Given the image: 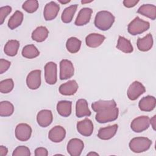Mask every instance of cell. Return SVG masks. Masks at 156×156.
Segmentation results:
<instances>
[{"label":"cell","mask_w":156,"mask_h":156,"mask_svg":"<svg viewBox=\"0 0 156 156\" xmlns=\"http://www.w3.org/2000/svg\"><path fill=\"white\" fill-rule=\"evenodd\" d=\"M152 144V141L146 137H135L129 142L130 149L135 153H141L147 151Z\"/></svg>","instance_id":"7a4b0ae2"},{"label":"cell","mask_w":156,"mask_h":156,"mask_svg":"<svg viewBox=\"0 0 156 156\" xmlns=\"http://www.w3.org/2000/svg\"><path fill=\"white\" fill-rule=\"evenodd\" d=\"M8 149L6 147L4 146H0V155L1 156H5L7 154Z\"/></svg>","instance_id":"60d3db41"},{"label":"cell","mask_w":156,"mask_h":156,"mask_svg":"<svg viewBox=\"0 0 156 156\" xmlns=\"http://www.w3.org/2000/svg\"><path fill=\"white\" fill-rule=\"evenodd\" d=\"M76 115L77 118L90 116L91 115V112L88 108L87 100L80 99L77 101L76 105Z\"/></svg>","instance_id":"44dd1931"},{"label":"cell","mask_w":156,"mask_h":156,"mask_svg":"<svg viewBox=\"0 0 156 156\" xmlns=\"http://www.w3.org/2000/svg\"><path fill=\"white\" fill-rule=\"evenodd\" d=\"M78 132L84 136H90L93 132V122L88 118H85L77 123Z\"/></svg>","instance_id":"4fadbf2b"},{"label":"cell","mask_w":156,"mask_h":156,"mask_svg":"<svg viewBox=\"0 0 156 156\" xmlns=\"http://www.w3.org/2000/svg\"><path fill=\"white\" fill-rule=\"evenodd\" d=\"M155 121H156V116L154 115L151 119H150V124H151V126L153 128V129L155 130Z\"/></svg>","instance_id":"b9f144b4"},{"label":"cell","mask_w":156,"mask_h":156,"mask_svg":"<svg viewBox=\"0 0 156 156\" xmlns=\"http://www.w3.org/2000/svg\"><path fill=\"white\" fill-rule=\"evenodd\" d=\"M12 12V7L9 5L3 6L0 8V24H2L6 17Z\"/></svg>","instance_id":"8d00e7d4"},{"label":"cell","mask_w":156,"mask_h":156,"mask_svg":"<svg viewBox=\"0 0 156 156\" xmlns=\"http://www.w3.org/2000/svg\"><path fill=\"white\" fill-rule=\"evenodd\" d=\"M49 31L44 26H39L37 27L32 32V39L37 42H43L48 37Z\"/></svg>","instance_id":"484cf974"},{"label":"cell","mask_w":156,"mask_h":156,"mask_svg":"<svg viewBox=\"0 0 156 156\" xmlns=\"http://www.w3.org/2000/svg\"><path fill=\"white\" fill-rule=\"evenodd\" d=\"M26 84L31 90L38 89L41 85V70L36 69L30 72L26 78Z\"/></svg>","instance_id":"8fae6325"},{"label":"cell","mask_w":156,"mask_h":156,"mask_svg":"<svg viewBox=\"0 0 156 156\" xmlns=\"http://www.w3.org/2000/svg\"><path fill=\"white\" fill-rule=\"evenodd\" d=\"M52 113L49 110H42L37 113V121L38 125L42 127L49 126L52 123Z\"/></svg>","instance_id":"5bb4252c"},{"label":"cell","mask_w":156,"mask_h":156,"mask_svg":"<svg viewBox=\"0 0 156 156\" xmlns=\"http://www.w3.org/2000/svg\"><path fill=\"white\" fill-rule=\"evenodd\" d=\"M138 2L139 1L136 0H124L123 1V4L126 7L131 8L135 6Z\"/></svg>","instance_id":"ab89813d"},{"label":"cell","mask_w":156,"mask_h":156,"mask_svg":"<svg viewBox=\"0 0 156 156\" xmlns=\"http://www.w3.org/2000/svg\"><path fill=\"white\" fill-rule=\"evenodd\" d=\"M118 124H113L112 126H109L105 127L100 128L98 136L99 138L103 140H108L113 138L116 134L118 130Z\"/></svg>","instance_id":"d6986e66"},{"label":"cell","mask_w":156,"mask_h":156,"mask_svg":"<svg viewBox=\"0 0 156 156\" xmlns=\"http://www.w3.org/2000/svg\"><path fill=\"white\" fill-rule=\"evenodd\" d=\"M98 155L99 154L98 153L96 152H90L87 154V155Z\"/></svg>","instance_id":"ee69618b"},{"label":"cell","mask_w":156,"mask_h":156,"mask_svg":"<svg viewBox=\"0 0 156 156\" xmlns=\"http://www.w3.org/2000/svg\"><path fill=\"white\" fill-rule=\"evenodd\" d=\"M66 136L65 129L60 126H56L52 127L49 132L48 138L49 139L54 143H60L64 140Z\"/></svg>","instance_id":"9a60e30c"},{"label":"cell","mask_w":156,"mask_h":156,"mask_svg":"<svg viewBox=\"0 0 156 156\" xmlns=\"http://www.w3.org/2000/svg\"><path fill=\"white\" fill-rule=\"evenodd\" d=\"M116 48L126 54L131 53L133 51V48L130 40L122 36H119Z\"/></svg>","instance_id":"83f0119b"},{"label":"cell","mask_w":156,"mask_h":156,"mask_svg":"<svg viewBox=\"0 0 156 156\" xmlns=\"http://www.w3.org/2000/svg\"><path fill=\"white\" fill-rule=\"evenodd\" d=\"M71 101H60L57 104V111L60 116L68 117L71 113Z\"/></svg>","instance_id":"d4e9b609"},{"label":"cell","mask_w":156,"mask_h":156,"mask_svg":"<svg viewBox=\"0 0 156 156\" xmlns=\"http://www.w3.org/2000/svg\"><path fill=\"white\" fill-rule=\"evenodd\" d=\"M150 125V118L147 116H141L135 118L130 124L131 129L136 132L140 133L147 129Z\"/></svg>","instance_id":"5b68a950"},{"label":"cell","mask_w":156,"mask_h":156,"mask_svg":"<svg viewBox=\"0 0 156 156\" xmlns=\"http://www.w3.org/2000/svg\"><path fill=\"white\" fill-rule=\"evenodd\" d=\"M14 82L12 79H7L1 81L0 91L2 93H9L13 88Z\"/></svg>","instance_id":"e575fe53"},{"label":"cell","mask_w":156,"mask_h":156,"mask_svg":"<svg viewBox=\"0 0 156 156\" xmlns=\"http://www.w3.org/2000/svg\"><path fill=\"white\" fill-rule=\"evenodd\" d=\"M137 13L149 18L152 20H155L156 18V7L155 5L150 4H143L139 7Z\"/></svg>","instance_id":"cb8c5ba5"},{"label":"cell","mask_w":156,"mask_h":156,"mask_svg":"<svg viewBox=\"0 0 156 156\" xmlns=\"http://www.w3.org/2000/svg\"><path fill=\"white\" fill-rule=\"evenodd\" d=\"M81 41L76 37H71L68 38L66 43V47L68 52L72 54L77 52L81 46Z\"/></svg>","instance_id":"1f68e13d"},{"label":"cell","mask_w":156,"mask_h":156,"mask_svg":"<svg viewBox=\"0 0 156 156\" xmlns=\"http://www.w3.org/2000/svg\"><path fill=\"white\" fill-rule=\"evenodd\" d=\"M116 107V103L115 100H108V101H104V100H99L93 102L91 104V108L93 111L96 112H99L100 111L113 108Z\"/></svg>","instance_id":"603a6c76"},{"label":"cell","mask_w":156,"mask_h":156,"mask_svg":"<svg viewBox=\"0 0 156 156\" xmlns=\"http://www.w3.org/2000/svg\"><path fill=\"white\" fill-rule=\"evenodd\" d=\"M19 47L20 42L18 40H10L5 44L4 51L8 56L13 57L17 54Z\"/></svg>","instance_id":"4316f807"},{"label":"cell","mask_w":156,"mask_h":156,"mask_svg":"<svg viewBox=\"0 0 156 156\" xmlns=\"http://www.w3.org/2000/svg\"><path fill=\"white\" fill-rule=\"evenodd\" d=\"M93 10L88 7L82 8L79 12L74 22L75 25L82 26L87 24L90 20Z\"/></svg>","instance_id":"e0dca14e"},{"label":"cell","mask_w":156,"mask_h":156,"mask_svg":"<svg viewBox=\"0 0 156 156\" xmlns=\"http://www.w3.org/2000/svg\"><path fill=\"white\" fill-rule=\"evenodd\" d=\"M32 134L31 127L26 123H20L15 128V136L21 141H26L30 138Z\"/></svg>","instance_id":"9c48e42d"},{"label":"cell","mask_w":156,"mask_h":156,"mask_svg":"<svg viewBox=\"0 0 156 156\" xmlns=\"http://www.w3.org/2000/svg\"><path fill=\"white\" fill-rule=\"evenodd\" d=\"M58 2H60V3H62V4H67V3H68V2H70V1H60V0H59V1H58Z\"/></svg>","instance_id":"7bdbcfd3"},{"label":"cell","mask_w":156,"mask_h":156,"mask_svg":"<svg viewBox=\"0 0 156 156\" xmlns=\"http://www.w3.org/2000/svg\"><path fill=\"white\" fill-rule=\"evenodd\" d=\"M84 147L83 142L79 138L71 139L67 144V152L71 156H79Z\"/></svg>","instance_id":"30bf717a"},{"label":"cell","mask_w":156,"mask_h":156,"mask_svg":"<svg viewBox=\"0 0 156 156\" xmlns=\"http://www.w3.org/2000/svg\"><path fill=\"white\" fill-rule=\"evenodd\" d=\"M10 62L1 58L0 59V74H3L6 71L8 70L10 66Z\"/></svg>","instance_id":"74e56055"},{"label":"cell","mask_w":156,"mask_h":156,"mask_svg":"<svg viewBox=\"0 0 156 156\" xmlns=\"http://www.w3.org/2000/svg\"><path fill=\"white\" fill-rule=\"evenodd\" d=\"M119 115V109L116 107L97 112L95 119L99 123H106L115 121Z\"/></svg>","instance_id":"277c9868"},{"label":"cell","mask_w":156,"mask_h":156,"mask_svg":"<svg viewBox=\"0 0 156 156\" xmlns=\"http://www.w3.org/2000/svg\"><path fill=\"white\" fill-rule=\"evenodd\" d=\"M59 5L54 1L47 3L44 8L43 16L46 21H51L54 20L57 16L59 12Z\"/></svg>","instance_id":"7c38bea8"},{"label":"cell","mask_w":156,"mask_h":156,"mask_svg":"<svg viewBox=\"0 0 156 156\" xmlns=\"http://www.w3.org/2000/svg\"><path fill=\"white\" fill-rule=\"evenodd\" d=\"M77 8V5H71L65 8L62 14L61 19L62 21L65 23H69L72 21L74 15L75 14Z\"/></svg>","instance_id":"f546056e"},{"label":"cell","mask_w":156,"mask_h":156,"mask_svg":"<svg viewBox=\"0 0 156 156\" xmlns=\"http://www.w3.org/2000/svg\"><path fill=\"white\" fill-rule=\"evenodd\" d=\"M79 85L75 80H69L62 84L58 88L61 94L65 96H71L74 94L77 91Z\"/></svg>","instance_id":"2e32d148"},{"label":"cell","mask_w":156,"mask_h":156,"mask_svg":"<svg viewBox=\"0 0 156 156\" xmlns=\"http://www.w3.org/2000/svg\"><path fill=\"white\" fill-rule=\"evenodd\" d=\"M23 20V13L19 10L15 11L8 21V27L13 30L20 26Z\"/></svg>","instance_id":"f1b7e54d"},{"label":"cell","mask_w":156,"mask_h":156,"mask_svg":"<svg viewBox=\"0 0 156 156\" xmlns=\"http://www.w3.org/2000/svg\"><path fill=\"white\" fill-rule=\"evenodd\" d=\"M48 155V150L44 147H38L35 150V156H47Z\"/></svg>","instance_id":"f35d334b"},{"label":"cell","mask_w":156,"mask_h":156,"mask_svg":"<svg viewBox=\"0 0 156 156\" xmlns=\"http://www.w3.org/2000/svg\"><path fill=\"white\" fill-rule=\"evenodd\" d=\"M105 39V37L103 35L96 33H92L86 37L85 43L87 46L95 48L101 45Z\"/></svg>","instance_id":"ffe728a7"},{"label":"cell","mask_w":156,"mask_h":156,"mask_svg":"<svg viewBox=\"0 0 156 156\" xmlns=\"http://www.w3.org/2000/svg\"><path fill=\"white\" fill-rule=\"evenodd\" d=\"M115 18L110 12L102 10L98 12L94 18V25L99 30H108L115 22Z\"/></svg>","instance_id":"6da1fadb"},{"label":"cell","mask_w":156,"mask_h":156,"mask_svg":"<svg viewBox=\"0 0 156 156\" xmlns=\"http://www.w3.org/2000/svg\"><path fill=\"white\" fill-rule=\"evenodd\" d=\"M136 45L140 51L146 52L149 51L153 46L152 35L151 34H148L143 38H138Z\"/></svg>","instance_id":"7402d4cb"},{"label":"cell","mask_w":156,"mask_h":156,"mask_svg":"<svg viewBox=\"0 0 156 156\" xmlns=\"http://www.w3.org/2000/svg\"><path fill=\"white\" fill-rule=\"evenodd\" d=\"M22 8L27 13H32L38 9V2L37 0L26 1L23 3Z\"/></svg>","instance_id":"836d02e7"},{"label":"cell","mask_w":156,"mask_h":156,"mask_svg":"<svg viewBox=\"0 0 156 156\" xmlns=\"http://www.w3.org/2000/svg\"><path fill=\"white\" fill-rule=\"evenodd\" d=\"M92 2V1H81V2L82 3V4H86V3H90V2Z\"/></svg>","instance_id":"f6af8a7d"},{"label":"cell","mask_w":156,"mask_h":156,"mask_svg":"<svg viewBox=\"0 0 156 156\" xmlns=\"http://www.w3.org/2000/svg\"><path fill=\"white\" fill-rule=\"evenodd\" d=\"M13 156H29L30 152L29 149L25 146H18L12 153Z\"/></svg>","instance_id":"d590c367"},{"label":"cell","mask_w":156,"mask_h":156,"mask_svg":"<svg viewBox=\"0 0 156 156\" xmlns=\"http://www.w3.org/2000/svg\"><path fill=\"white\" fill-rule=\"evenodd\" d=\"M44 78L47 83L54 85L56 83L57 77V65L53 62L47 63L44 66Z\"/></svg>","instance_id":"ba28073f"},{"label":"cell","mask_w":156,"mask_h":156,"mask_svg":"<svg viewBox=\"0 0 156 156\" xmlns=\"http://www.w3.org/2000/svg\"><path fill=\"white\" fill-rule=\"evenodd\" d=\"M150 27L149 22L141 20L140 17L136 16L128 25V32L132 35L141 34L147 30Z\"/></svg>","instance_id":"3957f363"},{"label":"cell","mask_w":156,"mask_h":156,"mask_svg":"<svg viewBox=\"0 0 156 156\" xmlns=\"http://www.w3.org/2000/svg\"><path fill=\"white\" fill-rule=\"evenodd\" d=\"M14 112L13 105L7 101L0 102V116L7 117L11 116Z\"/></svg>","instance_id":"d6a6232c"},{"label":"cell","mask_w":156,"mask_h":156,"mask_svg":"<svg viewBox=\"0 0 156 156\" xmlns=\"http://www.w3.org/2000/svg\"><path fill=\"white\" fill-rule=\"evenodd\" d=\"M156 105L155 98L152 96H146L141 98L138 103L139 108L143 112H151L153 110Z\"/></svg>","instance_id":"ac0fdd59"},{"label":"cell","mask_w":156,"mask_h":156,"mask_svg":"<svg viewBox=\"0 0 156 156\" xmlns=\"http://www.w3.org/2000/svg\"><path fill=\"white\" fill-rule=\"evenodd\" d=\"M21 54L26 58L32 59L38 57L40 55V52L35 45L27 44L23 48Z\"/></svg>","instance_id":"4dcf8cb0"},{"label":"cell","mask_w":156,"mask_h":156,"mask_svg":"<svg viewBox=\"0 0 156 156\" xmlns=\"http://www.w3.org/2000/svg\"><path fill=\"white\" fill-rule=\"evenodd\" d=\"M74 68L73 63L67 59L62 60L60 62V79L66 80L74 75Z\"/></svg>","instance_id":"8992f818"},{"label":"cell","mask_w":156,"mask_h":156,"mask_svg":"<svg viewBox=\"0 0 156 156\" xmlns=\"http://www.w3.org/2000/svg\"><path fill=\"white\" fill-rule=\"evenodd\" d=\"M146 91L144 86L138 81H134L128 88L127 94L128 98L131 101L137 99L140 96Z\"/></svg>","instance_id":"52a82bcc"}]
</instances>
